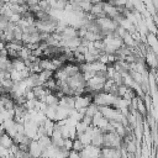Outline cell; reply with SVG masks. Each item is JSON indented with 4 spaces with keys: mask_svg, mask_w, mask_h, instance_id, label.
Listing matches in <instances>:
<instances>
[{
    "mask_svg": "<svg viewBox=\"0 0 158 158\" xmlns=\"http://www.w3.org/2000/svg\"><path fill=\"white\" fill-rule=\"evenodd\" d=\"M0 146L6 148V149H11V147L14 146V139L10 135H7L6 132H4L0 137Z\"/></svg>",
    "mask_w": 158,
    "mask_h": 158,
    "instance_id": "obj_1",
    "label": "cell"
}]
</instances>
